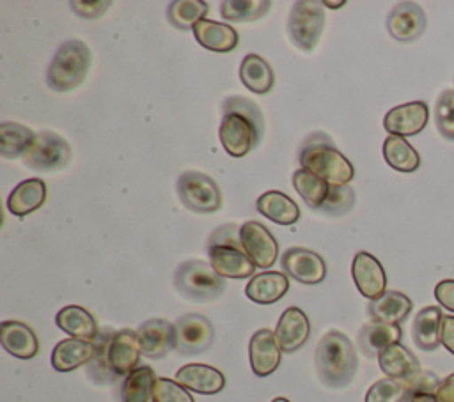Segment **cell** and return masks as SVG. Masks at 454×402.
Masks as SVG:
<instances>
[{
  "mask_svg": "<svg viewBox=\"0 0 454 402\" xmlns=\"http://www.w3.org/2000/svg\"><path fill=\"white\" fill-rule=\"evenodd\" d=\"M46 197H48V188L43 179H37V177L25 179L20 184H16L9 193L7 209L14 216L23 218L37 211L39 207H43L46 202Z\"/></svg>",
  "mask_w": 454,
  "mask_h": 402,
  "instance_id": "obj_25",
  "label": "cell"
},
{
  "mask_svg": "<svg viewBox=\"0 0 454 402\" xmlns=\"http://www.w3.org/2000/svg\"><path fill=\"white\" fill-rule=\"evenodd\" d=\"M434 124L445 140L454 142V89L443 90L434 104Z\"/></svg>",
  "mask_w": 454,
  "mask_h": 402,
  "instance_id": "obj_42",
  "label": "cell"
},
{
  "mask_svg": "<svg viewBox=\"0 0 454 402\" xmlns=\"http://www.w3.org/2000/svg\"><path fill=\"white\" fill-rule=\"evenodd\" d=\"M243 248L252 262L261 267H271L278 257V243L275 236L259 221H245L239 230Z\"/></svg>",
  "mask_w": 454,
  "mask_h": 402,
  "instance_id": "obj_13",
  "label": "cell"
},
{
  "mask_svg": "<svg viewBox=\"0 0 454 402\" xmlns=\"http://www.w3.org/2000/svg\"><path fill=\"white\" fill-rule=\"evenodd\" d=\"M112 333H114V331H110V329H103V331H99L98 338L92 340L94 345H96V354H94V358L90 359V363L85 365V367H87L89 377H90L96 384H114V383H117V379H119V377L112 372V368H110V365H108V359H106V345H108V340H110Z\"/></svg>",
  "mask_w": 454,
  "mask_h": 402,
  "instance_id": "obj_39",
  "label": "cell"
},
{
  "mask_svg": "<svg viewBox=\"0 0 454 402\" xmlns=\"http://www.w3.org/2000/svg\"><path fill=\"white\" fill-rule=\"evenodd\" d=\"M277 342L282 352H294L301 349L310 336V321L298 306H289L280 315L275 328Z\"/></svg>",
  "mask_w": 454,
  "mask_h": 402,
  "instance_id": "obj_19",
  "label": "cell"
},
{
  "mask_svg": "<svg viewBox=\"0 0 454 402\" xmlns=\"http://www.w3.org/2000/svg\"><path fill=\"white\" fill-rule=\"evenodd\" d=\"M429 119V108L424 101H411L394 106L387 112L383 119V128L388 135L413 136L419 135Z\"/></svg>",
  "mask_w": 454,
  "mask_h": 402,
  "instance_id": "obj_16",
  "label": "cell"
},
{
  "mask_svg": "<svg viewBox=\"0 0 454 402\" xmlns=\"http://www.w3.org/2000/svg\"><path fill=\"white\" fill-rule=\"evenodd\" d=\"M96 354V345L90 340L66 338L60 340L51 352V367L57 372H71L82 365H89Z\"/></svg>",
  "mask_w": 454,
  "mask_h": 402,
  "instance_id": "obj_23",
  "label": "cell"
},
{
  "mask_svg": "<svg viewBox=\"0 0 454 402\" xmlns=\"http://www.w3.org/2000/svg\"><path fill=\"white\" fill-rule=\"evenodd\" d=\"M90 60V50L83 41L69 39L62 43L46 71L48 87L55 92H67L76 89L85 80Z\"/></svg>",
  "mask_w": 454,
  "mask_h": 402,
  "instance_id": "obj_5",
  "label": "cell"
},
{
  "mask_svg": "<svg viewBox=\"0 0 454 402\" xmlns=\"http://www.w3.org/2000/svg\"><path fill=\"white\" fill-rule=\"evenodd\" d=\"M355 200H356V195L349 184L330 186V193L317 211L326 216H344L346 213L351 211V207L355 205Z\"/></svg>",
  "mask_w": 454,
  "mask_h": 402,
  "instance_id": "obj_41",
  "label": "cell"
},
{
  "mask_svg": "<svg viewBox=\"0 0 454 402\" xmlns=\"http://www.w3.org/2000/svg\"><path fill=\"white\" fill-rule=\"evenodd\" d=\"M351 276L358 292L371 301L387 292V274L381 262L364 250L353 259Z\"/></svg>",
  "mask_w": 454,
  "mask_h": 402,
  "instance_id": "obj_14",
  "label": "cell"
},
{
  "mask_svg": "<svg viewBox=\"0 0 454 402\" xmlns=\"http://www.w3.org/2000/svg\"><path fill=\"white\" fill-rule=\"evenodd\" d=\"M271 402H291V400L286 398V397H277V398H273Z\"/></svg>",
  "mask_w": 454,
  "mask_h": 402,
  "instance_id": "obj_51",
  "label": "cell"
},
{
  "mask_svg": "<svg viewBox=\"0 0 454 402\" xmlns=\"http://www.w3.org/2000/svg\"><path fill=\"white\" fill-rule=\"evenodd\" d=\"M280 266L289 278L305 285H316L326 278L325 259L309 248H287L280 257Z\"/></svg>",
  "mask_w": 454,
  "mask_h": 402,
  "instance_id": "obj_11",
  "label": "cell"
},
{
  "mask_svg": "<svg viewBox=\"0 0 454 402\" xmlns=\"http://www.w3.org/2000/svg\"><path fill=\"white\" fill-rule=\"evenodd\" d=\"M35 138L37 135L30 128L5 120L0 124V154L4 158H25Z\"/></svg>",
  "mask_w": 454,
  "mask_h": 402,
  "instance_id": "obj_32",
  "label": "cell"
},
{
  "mask_svg": "<svg viewBox=\"0 0 454 402\" xmlns=\"http://www.w3.org/2000/svg\"><path fill=\"white\" fill-rule=\"evenodd\" d=\"M298 158L301 168L325 179L332 186L348 184L355 175L351 161L333 145L330 135L323 131H314L305 136Z\"/></svg>",
  "mask_w": 454,
  "mask_h": 402,
  "instance_id": "obj_2",
  "label": "cell"
},
{
  "mask_svg": "<svg viewBox=\"0 0 454 402\" xmlns=\"http://www.w3.org/2000/svg\"><path fill=\"white\" fill-rule=\"evenodd\" d=\"M264 135V117L255 101L231 96L222 103L218 136L227 154L243 158L254 151Z\"/></svg>",
  "mask_w": 454,
  "mask_h": 402,
  "instance_id": "obj_1",
  "label": "cell"
},
{
  "mask_svg": "<svg viewBox=\"0 0 454 402\" xmlns=\"http://www.w3.org/2000/svg\"><path fill=\"white\" fill-rule=\"evenodd\" d=\"M250 367L257 377H266L277 370L282 358V349L277 342L275 331L262 328L257 329L248 344Z\"/></svg>",
  "mask_w": 454,
  "mask_h": 402,
  "instance_id": "obj_17",
  "label": "cell"
},
{
  "mask_svg": "<svg viewBox=\"0 0 454 402\" xmlns=\"http://www.w3.org/2000/svg\"><path fill=\"white\" fill-rule=\"evenodd\" d=\"M112 4L110 2H99V0H94V2H82V0H73L69 2V7L82 18H87V19H94L98 16H101Z\"/></svg>",
  "mask_w": 454,
  "mask_h": 402,
  "instance_id": "obj_45",
  "label": "cell"
},
{
  "mask_svg": "<svg viewBox=\"0 0 454 402\" xmlns=\"http://www.w3.org/2000/svg\"><path fill=\"white\" fill-rule=\"evenodd\" d=\"M378 363L381 372L387 377H394V379H406L417 370H420L419 359L403 344H394L385 351H381L378 356Z\"/></svg>",
  "mask_w": 454,
  "mask_h": 402,
  "instance_id": "obj_33",
  "label": "cell"
},
{
  "mask_svg": "<svg viewBox=\"0 0 454 402\" xmlns=\"http://www.w3.org/2000/svg\"><path fill=\"white\" fill-rule=\"evenodd\" d=\"M209 7L202 0H176L167 7V18L170 25L179 30H193L195 23L206 19Z\"/></svg>",
  "mask_w": 454,
  "mask_h": 402,
  "instance_id": "obj_37",
  "label": "cell"
},
{
  "mask_svg": "<svg viewBox=\"0 0 454 402\" xmlns=\"http://www.w3.org/2000/svg\"><path fill=\"white\" fill-rule=\"evenodd\" d=\"M293 186L298 191V195L301 197V200L310 209L317 211L323 205V202L326 200L332 184H328L325 179L314 175L312 172H309L305 168H298L293 174Z\"/></svg>",
  "mask_w": 454,
  "mask_h": 402,
  "instance_id": "obj_36",
  "label": "cell"
},
{
  "mask_svg": "<svg viewBox=\"0 0 454 402\" xmlns=\"http://www.w3.org/2000/svg\"><path fill=\"white\" fill-rule=\"evenodd\" d=\"M289 290V278L280 271H262L250 278L245 294L257 305H271L282 299Z\"/></svg>",
  "mask_w": 454,
  "mask_h": 402,
  "instance_id": "obj_22",
  "label": "cell"
},
{
  "mask_svg": "<svg viewBox=\"0 0 454 402\" xmlns=\"http://www.w3.org/2000/svg\"><path fill=\"white\" fill-rule=\"evenodd\" d=\"M426 23V12L419 4L399 2L387 18V30L395 41L410 43L424 34Z\"/></svg>",
  "mask_w": 454,
  "mask_h": 402,
  "instance_id": "obj_15",
  "label": "cell"
},
{
  "mask_svg": "<svg viewBox=\"0 0 454 402\" xmlns=\"http://www.w3.org/2000/svg\"><path fill=\"white\" fill-rule=\"evenodd\" d=\"M57 326L69 335V338L82 340H96L99 335V326L94 315L80 305H67L55 315Z\"/></svg>",
  "mask_w": 454,
  "mask_h": 402,
  "instance_id": "obj_27",
  "label": "cell"
},
{
  "mask_svg": "<svg viewBox=\"0 0 454 402\" xmlns=\"http://www.w3.org/2000/svg\"><path fill=\"white\" fill-rule=\"evenodd\" d=\"M383 158L387 165L399 172H415L420 166L419 152L397 135H388L383 142Z\"/></svg>",
  "mask_w": 454,
  "mask_h": 402,
  "instance_id": "obj_35",
  "label": "cell"
},
{
  "mask_svg": "<svg viewBox=\"0 0 454 402\" xmlns=\"http://www.w3.org/2000/svg\"><path fill=\"white\" fill-rule=\"evenodd\" d=\"M438 402H454V374L440 381V386L434 393Z\"/></svg>",
  "mask_w": 454,
  "mask_h": 402,
  "instance_id": "obj_48",
  "label": "cell"
},
{
  "mask_svg": "<svg viewBox=\"0 0 454 402\" xmlns=\"http://www.w3.org/2000/svg\"><path fill=\"white\" fill-rule=\"evenodd\" d=\"M239 78L241 83L255 92V94H268L275 85V73L270 62L255 53H248L239 66Z\"/></svg>",
  "mask_w": 454,
  "mask_h": 402,
  "instance_id": "obj_31",
  "label": "cell"
},
{
  "mask_svg": "<svg viewBox=\"0 0 454 402\" xmlns=\"http://www.w3.org/2000/svg\"><path fill=\"white\" fill-rule=\"evenodd\" d=\"M257 211L268 220L278 225H294L300 220V207L296 202L282 191L270 189L262 193L255 202Z\"/></svg>",
  "mask_w": 454,
  "mask_h": 402,
  "instance_id": "obj_29",
  "label": "cell"
},
{
  "mask_svg": "<svg viewBox=\"0 0 454 402\" xmlns=\"http://www.w3.org/2000/svg\"><path fill=\"white\" fill-rule=\"evenodd\" d=\"M156 375L151 367H138L129 375L124 377L121 384L122 402H156L154 398Z\"/></svg>",
  "mask_w": 454,
  "mask_h": 402,
  "instance_id": "obj_34",
  "label": "cell"
},
{
  "mask_svg": "<svg viewBox=\"0 0 454 402\" xmlns=\"http://www.w3.org/2000/svg\"><path fill=\"white\" fill-rule=\"evenodd\" d=\"M442 345L454 354V315H443L442 329H440Z\"/></svg>",
  "mask_w": 454,
  "mask_h": 402,
  "instance_id": "obj_47",
  "label": "cell"
},
{
  "mask_svg": "<svg viewBox=\"0 0 454 402\" xmlns=\"http://www.w3.org/2000/svg\"><path fill=\"white\" fill-rule=\"evenodd\" d=\"M2 347L20 359H30L39 351V340L34 329L21 321H4L0 324Z\"/></svg>",
  "mask_w": 454,
  "mask_h": 402,
  "instance_id": "obj_21",
  "label": "cell"
},
{
  "mask_svg": "<svg viewBox=\"0 0 454 402\" xmlns=\"http://www.w3.org/2000/svg\"><path fill=\"white\" fill-rule=\"evenodd\" d=\"M323 2L300 0L293 4L287 19V32L291 43L301 51H312L325 28V9Z\"/></svg>",
  "mask_w": 454,
  "mask_h": 402,
  "instance_id": "obj_7",
  "label": "cell"
},
{
  "mask_svg": "<svg viewBox=\"0 0 454 402\" xmlns=\"http://www.w3.org/2000/svg\"><path fill=\"white\" fill-rule=\"evenodd\" d=\"M411 390L408 379L385 377L376 381L365 393V402H408Z\"/></svg>",
  "mask_w": 454,
  "mask_h": 402,
  "instance_id": "obj_40",
  "label": "cell"
},
{
  "mask_svg": "<svg viewBox=\"0 0 454 402\" xmlns=\"http://www.w3.org/2000/svg\"><path fill=\"white\" fill-rule=\"evenodd\" d=\"M174 285L181 296L192 301H213L223 292L225 278L204 260H186L177 266Z\"/></svg>",
  "mask_w": 454,
  "mask_h": 402,
  "instance_id": "obj_6",
  "label": "cell"
},
{
  "mask_svg": "<svg viewBox=\"0 0 454 402\" xmlns=\"http://www.w3.org/2000/svg\"><path fill=\"white\" fill-rule=\"evenodd\" d=\"M140 349L145 358L160 359L176 349L174 324L165 319H149L137 329Z\"/></svg>",
  "mask_w": 454,
  "mask_h": 402,
  "instance_id": "obj_18",
  "label": "cell"
},
{
  "mask_svg": "<svg viewBox=\"0 0 454 402\" xmlns=\"http://www.w3.org/2000/svg\"><path fill=\"white\" fill-rule=\"evenodd\" d=\"M344 4H346V2H342V0H340V2H323V5L328 7V9H340Z\"/></svg>",
  "mask_w": 454,
  "mask_h": 402,
  "instance_id": "obj_50",
  "label": "cell"
},
{
  "mask_svg": "<svg viewBox=\"0 0 454 402\" xmlns=\"http://www.w3.org/2000/svg\"><path fill=\"white\" fill-rule=\"evenodd\" d=\"M406 379L410 383L411 397L417 395V393H431V395H434L438 386H440L438 375L433 374L431 370H417L415 374H411Z\"/></svg>",
  "mask_w": 454,
  "mask_h": 402,
  "instance_id": "obj_44",
  "label": "cell"
},
{
  "mask_svg": "<svg viewBox=\"0 0 454 402\" xmlns=\"http://www.w3.org/2000/svg\"><path fill=\"white\" fill-rule=\"evenodd\" d=\"M271 9L268 0H225L220 4V14L225 21H255Z\"/></svg>",
  "mask_w": 454,
  "mask_h": 402,
  "instance_id": "obj_38",
  "label": "cell"
},
{
  "mask_svg": "<svg viewBox=\"0 0 454 402\" xmlns=\"http://www.w3.org/2000/svg\"><path fill=\"white\" fill-rule=\"evenodd\" d=\"M411 299L399 290H387L378 299H372L367 306V312L372 321L401 324L411 312Z\"/></svg>",
  "mask_w": 454,
  "mask_h": 402,
  "instance_id": "obj_28",
  "label": "cell"
},
{
  "mask_svg": "<svg viewBox=\"0 0 454 402\" xmlns=\"http://www.w3.org/2000/svg\"><path fill=\"white\" fill-rule=\"evenodd\" d=\"M434 298L443 308L454 312V280H442L436 283Z\"/></svg>",
  "mask_w": 454,
  "mask_h": 402,
  "instance_id": "obj_46",
  "label": "cell"
},
{
  "mask_svg": "<svg viewBox=\"0 0 454 402\" xmlns=\"http://www.w3.org/2000/svg\"><path fill=\"white\" fill-rule=\"evenodd\" d=\"M71 145L53 131H43L37 135L35 143L23 158L25 165L37 172H53L64 168L71 161Z\"/></svg>",
  "mask_w": 454,
  "mask_h": 402,
  "instance_id": "obj_9",
  "label": "cell"
},
{
  "mask_svg": "<svg viewBox=\"0 0 454 402\" xmlns=\"http://www.w3.org/2000/svg\"><path fill=\"white\" fill-rule=\"evenodd\" d=\"M356 368L358 358L351 340L337 329L325 333L316 347L319 381L328 388H344L353 381Z\"/></svg>",
  "mask_w": 454,
  "mask_h": 402,
  "instance_id": "obj_3",
  "label": "cell"
},
{
  "mask_svg": "<svg viewBox=\"0 0 454 402\" xmlns=\"http://www.w3.org/2000/svg\"><path fill=\"white\" fill-rule=\"evenodd\" d=\"M193 34L197 43L216 53H229L238 46L239 35L234 27L229 23H220V21H211V19H200L193 27Z\"/></svg>",
  "mask_w": 454,
  "mask_h": 402,
  "instance_id": "obj_24",
  "label": "cell"
},
{
  "mask_svg": "<svg viewBox=\"0 0 454 402\" xmlns=\"http://www.w3.org/2000/svg\"><path fill=\"white\" fill-rule=\"evenodd\" d=\"M239 230L241 227L234 223L222 225L211 234L207 241L209 264L222 278H248L254 276L257 267L243 248Z\"/></svg>",
  "mask_w": 454,
  "mask_h": 402,
  "instance_id": "obj_4",
  "label": "cell"
},
{
  "mask_svg": "<svg viewBox=\"0 0 454 402\" xmlns=\"http://www.w3.org/2000/svg\"><path fill=\"white\" fill-rule=\"evenodd\" d=\"M176 188L181 204L193 213L207 214L222 207V191L207 174L186 170L179 175Z\"/></svg>",
  "mask_w": 454,
  "mask_h": 402,
  "instance_id": "obj_8",
  "label": "cell"
},
{
  "mask_svg": "<svg viewBox=\"0 0 454 402\" xmlns=\"http://www.w3.org/2000/svg\"><path fill=\"white\" fill-rule=\"evenodd\" d=\"M408 402H438V398L431 393H417Z\"/></svg>",
  "mask_w": 454,
  "mask_h": 402,
  "instance_id": "obj_49",
  "label": "cell"
},
{
  "mask_svg": "<svg viewBox=\"0 0 454 402\" xmlns=\"http://www.w3.org/2000/svg\"><path fill=\"white\" fill-rule=\"evenodd\" d=\"M443 313L440 306H424L413 319L411 324V336L419 349L422 351H434L440 342V329H442Z\"/></svg>",
  "mask_w": 454,
  "mask_h": 402,
  "instance_id": "obj_30",
  "label": "cell"
},
{
  "mask_svg": "<svg viewBox=\"0 0 454 402\" xmlns=\"http://www.w3.org/2000/svg\"><path fill=\"white\" fill-rule=\"evenodd\" d=\"M176 381L188 391L200 395H215L225 388V375L209 365L188 363L181 367L176 374Z\"/></svg>",
  "mask_w": 454,
  "mask_h": 402,
  "instance_id": "obj_20",
  "label": "cell"
},
{
  "mask_svg": "<svg viewBox=\"0 0 454 402\" xmlns=\"http://www.w3.org/2000/svg\"><path fill=\"white\" fill-rule=\"evenodd\" d=\"M140 356H142V349H140L138 333L135 329L124 328L112 333L106 345V359L112 372L117 377H126L135 368H138Z\"/></svg>",
  "mask_w": 454,
  "mask_h": 402,
  "instance_id": "obj_12",
  "label": "cell"
},
{
  "mask_svg": "<svg viewBox=\"0 0 454 402\" xmlns=\"http://www.w3.org/2000/svg\"><path fill=\"white\" fill-rule=\"evenodd\" d=\"M403 336L399 324L371 321L362 326L358 333V345L367 358H378L387 347L399 344Z\"/></svg>",
  "mask_w": 454,
  "mask_h": 402,
  "instance_id": "obj_26",
  "label": "cell"
},
{
  "mask_svg": "<svg viewBox=\"0 0 454 402\" xmlns=\"http://www.w3.org/2000/svg\"><path fill=\"white\" fill-rule=\"evenodd\" d=\"M176 352L195 356L207 351L215 340V329L209 319L200 313H184L174 322Z\"/></svg>",
  "mask_w": 454,
  "mask_h": 402,
  "instance_id": "obj_10",
  "label": "cell"
},
{
  "mask_svg": "<svg viewBox=\"0 0 454 402\" xmlns=\"http://www.w3.org/2000/svg\"><path fill=\"white\" fill-rule=\"evenodd\" d=\"M154 398L156 402H195L184 386L167 377H156Z\"/></svg>",
  "mask_w": 454,
  "mask_h": 402,
  "instance_id": "obj_43",
  "label": "cell"
}]
</instances>
